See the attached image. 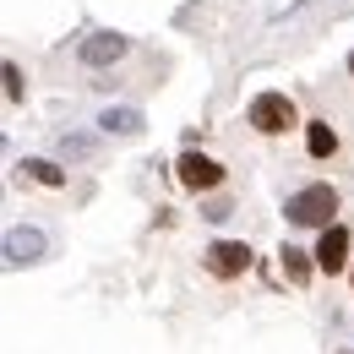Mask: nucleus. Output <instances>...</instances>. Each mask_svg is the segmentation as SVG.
I'll return each instance as SVG.
<instances>
[{"label":"nucleus","mask_w":354,"mask_h":354,"mask_svg":"<svg viewBox=\"0 0 354 354\" xmlns=\"http://www.w3.org/2000/svg\"><path fill=\"white\" fill-rule=\"evenodd\" d=\"M338 207H344V196H338V185H300L289 202H283V218L295 223V229H327V223H338Z\"/></svg>","instance_id":"nucleus-1"},{"label":"nucleus","mask_w":354,"mask_h":354,"mask_svg":"<svg viewBox=\"0 0 354 354\" xmlns=\"http://www.w3.org/2000/svg\"><path fill=\"white\" fill-rule=\"evenodd\" d=\"M245 120H251V131H257V136H283V131L300 126V109H295L289 93H257L251 109H245Z\"/></svg>","instance_id":"nucleus-2"},{"label":"nucleus","mask_w":354,"mask_h":354,"mask_svg":"<svg viewBox=\"0 0 354 354\" xmlns=\"http://www.w3.org/2000/svg\"><path fill=\"white\" fill-rule=\"evenodd\" d=\"M202 272L218 278V283L245 278V272H251V245H245V240H213V245L202 251Z\"/></svg>","instance_id":"nucleus-3"},{"label":"nucleus","mask_w":354,"mask_h":354,"mask_svg":"<svg viewBox=\"0 0 354 354\" xmlns=\"http://www.w3.org/2000/svg\"><path fill=\"white\" fill-rule=\"evenodd\" d=\"M175 180L185 185V191L202 196V191H218V185H223V164H218V158H207V153H196V147H185V153L175 158Z\"/></svg>","instance_id":"nucleus-4"},{"label":"nucleus","mask_w":354,"mask_h":354,"mask_svg":"<svg viewBox=\"0 0 354 354\" xmlns=\"http://www.w3.org/2000/svg\"><path fill=\"white\" fill-rule=\"evenodd\" d=\"M349 229H344V223H327V229H322V240H316V267H322V272H333V278H338V272H349L354 267V257H349Z\"/></svg>","instance_id":"nucleus-5"},{"label":"nucleus","mask_w":354,"mask_h":354,"mask_svg":"<svg viewBox=\"0 0 354 354\" xmlns=\"http://www.w3.org/2000/svg\"><path fill=\"white\" fill-rule=\"evenodd\" d=\"M82 66H93V71H104V66H115V60H126L131 55V39L126 33H93V39H82Z\"/></svg>","instance_id":"nucleus-6"},{"label":"nucleus","mask_w":354,"mask_h":354,"mask_svg":"<svg viewBox=\"0 0 354 354\" xmlns=\"http://www.w3.org/2000/svg\"><path fill=\"white\" fill-rule=\"evenodd\" d=\"M278 262H283V278H289L295 289H306L310 278L322 272V267H316V251H300V245H283V251H278Z\"/></svg>","instance_id":"nucleus-7"},{"label":"nucleus","mask_w":354,"mask_h":354,"mask_svg":"<svg viewBox=\"0 0 354 354\" xmlns=\"http://www.w3.org/2000/svg\"><path fill=\"white\" fill-rule=\"evenodd\" d=\"M6 257L11 262H39L44 257V234L39 229H11L6 234Z\"/></svg>","instance_id":"nucleus-8"},{"label":"nucleus","mask_w":354,"mask_h":354,"mask_svg":"<svg viewBox=\"0 0 354 354\" xmlns=\"http://www.w3.org/2000/svg\"><path fill=\"white\" fill-rule=\"evenodd\" d=\"M306 153L310 158H333L338 153V131L327 120H306Z\"/></svg>","instance_id":"nucleus-9"},{"label":"nucleus","mask_w":354,"mask_h":354,"mask_svg":"<svg viewBox=\"0 0 354 354\" xmlns=\"http://www.w3.org/2000/svg\"><path fill=\"white\" fill-rule=\"evenodd\" d=\"M22 169H28V180H39L44 191H66V169H60V164H49V158H28Z\"/></svg>","instance_id":"nucleus-10"},{"label":"nucleus","mask_w":354,"mask_h":354,"mask_svg":"<svg viewBox=\"0 0 354 354\" xmlns=\"http://www.w3.org/2000/svg\"><path fill=\"white\" fill-rule=\"evenodd\" d=\"M98 126H104L109 136H136V131H142V115H136V109H104Z\"/></svg>","instance_id":"nucleus-11"},{"label":"nucleus","mask_w":354,"mask_h":354,"mask_svg":"<svg viewBox=\"0 0 354 354\" xmlns=\"http://www.w3.org/2000/svg\"><path fill=\"white\" fill-rule=\"evenodd\" d=\"M6 98H11V104H17V98H22V71H17V66H11V60H6Z\"/></svg>","instance_id":"nucleus-12"},{"label":"nucleus","mask_w":354,"mask_h":354,"mask_svg":"<svg viewBox=\"0 0 354 354\" xmlns=\"http://www.w3.org/2000/svg\"><path fill=\"white\" fill-rule=\"evenodd\" d=\"M202 218H207V223H223V218H229V202H207V207H202Z\"/></svg>","instance_id":"nucleus-13"},{"label":"nucleus","mask_w":354,"mask_h":354,"mask_svg":"<svg viewBox=\"0 0 354 354\" xmlns=\"http://www.w3.org/2000/svg\"><path fill=\"white\" fill-rule=\"evenodd\" d=\"M349 283H354V267H349Z\"/></svg>","instance_id":"nucleus-14"},{"label":"nucleus","mask_w":354,"mask_h":354,"mask_svg":"<svg viewBox=\"0 0 354 354\" xmlns=\"http://www.w3.org/2000/svg\"><path fill=\"white\" fill-rule=\"evenodd\" d=\"M349 66H354V55H349Z\"/></svg>","instance_id":"nucleus-15"}]
</instances>
